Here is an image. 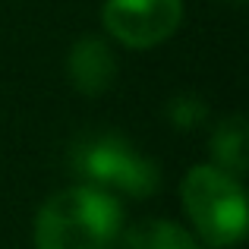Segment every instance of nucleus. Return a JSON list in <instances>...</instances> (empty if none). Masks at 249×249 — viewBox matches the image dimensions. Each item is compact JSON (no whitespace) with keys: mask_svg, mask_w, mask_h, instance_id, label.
Segmentation results:
<instances>
[{"mask_svg":"<svg viewBox=\"0 0 249 249\" xmlns=\"http://www.w3.org/2000/svg\"><path fill=\"white\" fill-rule=\"evenodd\" d=\"M164 114H167V123L177 129H199L208 120V104L193 91H183V95H174L167 101Z\"/></svg>","mask_w":249,"mask_h":249,"instance_id":"6e6552de","label":"nucleus"},{"mask_svg":"<svg viewBox=\"0 0 249 249\" xmlns=\"http://www.w3.org/2000/svg\"><path fill=\"white\" fill-rule=\"evenodd\" d=\"M180 196L199 243L227 249L246 237V193L237 177L214 164H196L183 177Z\"/></svg>","mask_w":249,"mask_h":249,"instance_id":"7ed1b4c3","label":"nucleus"},{"mask_svg":"<svg viewBox=\"0 0 249 249\" xmlns=\"http://www.w3.org/2000/svg\"><path fill=\"white\" fill-rule=\"evenodd\" d=\"M233 3H243V0H233Z\"/></svg>","mask_w":249,"mask_h":249,"instance_id":"1a4fd4ad","label":"nucleus"},{"mask_svg":"<svg viewBox=\"0 0 249 249\" xmlns=\"http://www.w3.org/2000/svg\"><path fill=\"white\" fill-rule=\"evenodd\" d=\"M123 205L117 196L79 183L54 193L35 218V249H117Z\"/></svg>","mask_w":249,"mask_h":249,"instance_id":"f257e3e1","label":"nucleus"},{"mask_svg":"<svg viewBox=\"0 0 249 249\" xmlns=\"http://www.w3.org/2000/svg\"><path fill=\"white\" fill-rule=\"evenodd\" d=\"M67 79L79 95L98 98L117 82V57L107 38L82 35L67 54Z\"/></svg>","mask_w":249,"mask_h":249,"instance_id":"39448f33","label":"nucleus"},{"mask_svg":"<svg viewBox=\"0 0 249 249\" xmlns=\"http://www.w3.org/2000/svg\"><path fill=\"white\" fill-rule=\"evenodd\" d=\"M70 164L79 183L98 186L117 199L120 196L145 199L161 186L158 161L142 155L126 136L110 133V129L82 133L70 148Z\"/></svg>","mask_w":249,"mask_h":249,"instance_id":"f03ea898","label":"nucleus"},{"mask_svg":"<svg viewBox=\"0 0 249 249\" xmlns=\"http://www.w3.org/2000/svg\"><path fill=\"white\" fill-rule=\"evenodd\" d=\"M183 22V0H104L101 25L117 44L148 51L164 44Z\"/></svg>","mask_w":249,"mask_h":249,"instance_id":"20e7f679","label":"nucleus"},{"mask_svg":"<svg viewBox=\"0 0 249 249\" xmlns=\"http://www.w3.org/2000/svg\"><path fill=\"white\" fill-rule=\"evenodd\" d=\"M117 249H202V243L193 231H186L177 221L148 218L120 231Z\"/></svg>","mask_w":249,"mask_h":249,"instance_id":"423d86ee","label":"nucleus"},{"mask_svg":"<svg viewBox=\"0 0 249 249\" xmlns=\"http://www.w3.org/2000/svg\"><path fill=\"white\" fill-rule=\"evenodd\" d=\"M208 152H212L214 167L224 174L243 180L249 170V126L243 114H233L214 126L212 139H208Z\"/></svg>","mask_w":249,"mask_h":249,"instance_id":"0eeeda50","label":"nucleus"}]
</instances>
